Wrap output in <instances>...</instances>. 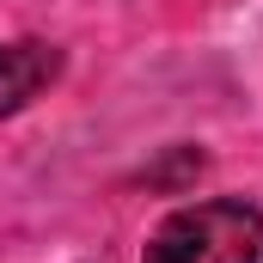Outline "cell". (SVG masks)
I'll return each instance as SVG.
<instances>
[{
	"label": "cell",
	"mask_w": 263,
	"mask_h": 263,
	"mask_svg": "<svg viewBox=\"0 0 263 263\" xmlns=\"http://www.w3.org/2000/svg\"><path fill=\"white\" fill-rule=\"evenodd\" d=\"M257 257H263V208L245 196L184 202L141 245V263H257Z\"/></svg>",
	"instance_id": "obj_1"
},
{
	"label": "cell",
	"mask_w": 263,
	"mask_h": 263,
	"mask_svg": "<svg viewBox=\"0 0 263 263\" xmlns=\"http://www.w3.org/2000/svg\"><path fill=\"white\" fill-rule=\"evenodd\" d=\"M62 73V49L43 37H18L0 43V117H18L31 98H43V86Z\"/></svg>",
	"instance_id": "obj_2"
}]
</instances>
